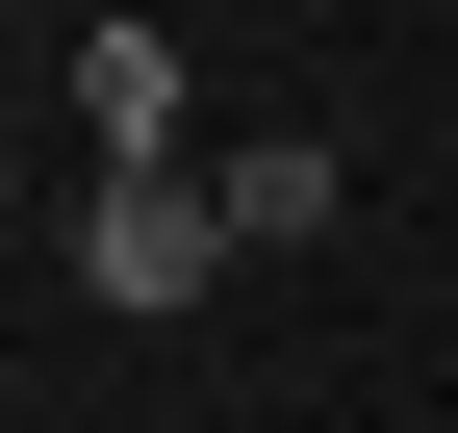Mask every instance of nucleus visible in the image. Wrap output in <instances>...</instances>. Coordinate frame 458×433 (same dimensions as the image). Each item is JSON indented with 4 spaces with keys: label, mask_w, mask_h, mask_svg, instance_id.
I'll use <instances>...</instances> for the list:
<instances>
[{
    "label": "nucleus",
    "mask_w": 458,
    "mask_h": 433,
    "mask_svg": "<svg viewBox=\"0 0 458 433\" xmlns=\"http://www.w3.org/2000/svg\"><path fill=\"white\" fill-rule=\"evenodd\" d=\"M77 281H102V306H204V281H229V179H102V204H77Z\"/></svg>",
    "instance_id": "f257e3e1"
},
{
    "label": "nucleus",
    "mask_w": 458,
    "mask_h": 433,
    "mask_svg": "<svg viewBox=\"0 0 458 433\" xmlns=\"http://www.w3.org/2000/svg\"><path fill=\"white\" fill-rule=\"evenodd\" d=\"M331 230V128H255V153H229V255H306Z\"/></svg>",
    "instance_id": "7ed1b4c3"
},
{
    "label": "nucleus",
    "mask_w": 458,
    "mask_h": 433,
    "mask_svg": "<svg viewBox=\"0 0 458 433\" xmlns=\"http://www.w3.org/2000/svg\"><path fill=\"white\" fill-rule=\"evenodd\" d=\"M77 128L102 179H179V26H77Z\"/></svg>",
    "instance_id": "f03ea898"
}]
</instances>
